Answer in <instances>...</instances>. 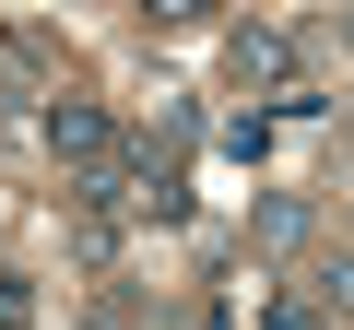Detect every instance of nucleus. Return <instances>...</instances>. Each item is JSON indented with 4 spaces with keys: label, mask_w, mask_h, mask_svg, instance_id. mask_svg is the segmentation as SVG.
Listing matches in <instances>:
<instances>
[{
    "label": "nucleus",
    "mask_w": 354,
    "mask_h": 330,
    "mask_svg": "<svg viewBox=\"0 0 354 330\" xmlns=\"http://www.w3.org/2000/svg\"><path fill=\"white\" fill-rule=\"evenodd\" d=\"M225 83L248 95V106H272V118H330V95H307V59H295V36L283 24H225Z\"/></svg>",
    "instance_id": "obj_1"
},
{
    "label": "nucleus",
    "mask_w": 354,
    "mask_h": 330,
    "mask_svg": "<svg viewBox=\"0 0 354 330\" xmlns=\"http://www.w3.org/2000/svg\"><path fill=\"white\" fill-rule=\"evenodd\" d=\"M118 142H130V130H118L95 95H48V153H59V177H71V189H95V177H106Z\"/></svg>",
    "instance_id": "obj_2"
},
{
    "label": "nucleus",
    "mask_w": 354,
    "mask_h": 330,
    "mask_svg": "<svg viewBox=\"0 0 354 330\" xmlns=\"http://www.w3.org/2000/svg\"><path fill=\"white\" fill-rule=\"evenodd\" d=\"M307 236H319V201H307V189H260V201H248V248H260V260H295Z\"/></svg>",
    "instance_id": "obj_3"
},
{
    "label": "nucleus",
    "mask_w": 354,
    "mask_h": 330,
    "mask_svg": "<svg viewBox=\"0 0 354 330\" xmlns=\"http://www.w3.org/2000/svg\"><path fill=\"white\" fill-rule=\"evenodd\" d=\"M71 260H83V271H118V213H106V201L71 213Z\"/></svg>",
    "instance_id": "obj_4"
},
{
    "label": "nucleus",
    "mask_w": 354,
    "mask_h": 330,
    "mask_svg": "<svg viewBox=\"0 0 354 330\" xmlns=\"http://www.w3.org/2000/svg\"><path fill=\"white\" fill-rule=\"evenodd\" d=\"M295 283H307V295H319L330 318H354V248H330V260H307Z\"/></svg>",
    "instance_id": "obj_5"
},
{
    "label": "nucleus",
    "mask_w": 354,
    "mask_h": 330,
    "mask_svg": "<svg viewBox=\"0 0 354 330\" xmlns=\"http://www.w3.org/2000/svg\"><path fill=\"white\" fill-rule=\"evenodd\" d=\"M213 142H225V153H236V165H260V153H272V106H236V118H225V130H213Z\"/></svg>",
    "instance_id": "obj_6"
},
{
    "label": "nucleus",
    "mask_w": 354,
    "mask_h": 330,
    "mask_svg": "<svg viewBox=\"0 0 354 330\" xmlns=\"http://www.w3.org/2000/svg\"><path fill=\"white\" fill-rule=\"evenodd\" d=\"M260 330H342V318H330V307H319V295H307V283H283V295H272V318H260Z\"/></svg>",
    "instance_id": "obj_7"
},
{
    "label": "nucleus",
    "mask_w": 354,
    "mask_h": 330,
    "mask_svg": "<svg viewBox=\"0 0 354 330\" xmlns=\"http://www.w3.org/2000/svg\"><path fill=\"white\" fill-rule=\"evenodd\" d=\"M153 24H213V0H142Z\"/></svg>",
    "instance_id": "obj_8"
},
{
    "label": "nucleus",
    "mask_w": 354,
    "mask_h": 330,
    "mask_svg": "<svg viewBox=\"0 0 354 330\" xmlns=\"http://www.w3.org/2000/svg\"><path fill=\"white\" fill-rule=\"evenodd\" d=\"M342 248H354V189H342Z\"/></svg>",
    "instance_id": "obj_9"
}]
</instances>
